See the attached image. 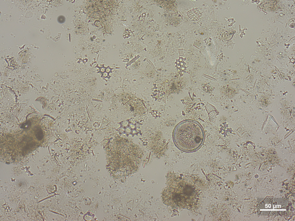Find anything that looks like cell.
I'll return each mask as SVG.
<instances>
[{"mask_svg": "<svg viewBox=\"0 0 295 221\" xmlns=\"http://www.w3.org/2000/svg\"><path fill=\"white\" fill-rule=\"evenodd\" d=\"M167 180V186L162 195L163 203L172 207H191L198 197L195 185L175 175H168Z\"/></svg>", "mask_w": 295, "mask_h": 221, "instance_id": "cell-1", "label": "cell"}, {"mask_svg": "<svg viewBox=\"0 0 295 221\" xmlns=\"http://www.w3.org/2000/svg\"><path fill=\"white\" fill-rule=\"evenodd\" d=\"M205 137V130L201 124L191 119L179 122L173 133L175 145L180 150L186 153L193 152L199 149L204 144Z\"/></svg>", "mask_w": 295, "mask_h": 221, "instance_id": "cell-2", "label": "cell"}, {"mask_svg": "<svg viewBox=\"0 0 295 221\" xmlns=\"http://www.w3.org/2000/svg\"><path fill=\"white\" fill-rule=\"evenodd\" d=\"M126 122L127 124L124 126L125 132L126 135L128 136L129 135H131L134 136L135 135L137 136L138 134H140L141 131L138 129L139 126L137 122L129 120Z\"/></svg>", "mask_w": 295, "mask_h": 221, "instance_id": "cell-3", "label": "cell"}, {"mask_svg": "<svg viewBox=\"0 0 295 221\" xmlns=\"http://www.w3.org/2000/svg\"><path fill=\"white\" fill-rule=\"evenodd\" d=\"M186 60V58H183L182 57H179L178 59L176 60L175 62L176 64L175 66L177 70L179 71V73L180 76L183 75L184 73H186V68L185 66L186 63L184 61Z\"/></svg>", "mask_w": 295, "mask_h": 221, "instance_id": "cell-4", "label": "cell"}, {"mask_svg": "<svg viewBox=\"0 0 295 221\" xmlns=\"http://www.w3.org/2000/svg\"><path fill=\"white\" fill-rule=\"evenodd\" d=\"M57 20L59 22L62 23L65 21V19L63 16H60L58 17Z\"/></svg>", "mask_w": 295, "mask_h": 221, "instance_id": "cell-5", "label": "cell"}]
</instances>
